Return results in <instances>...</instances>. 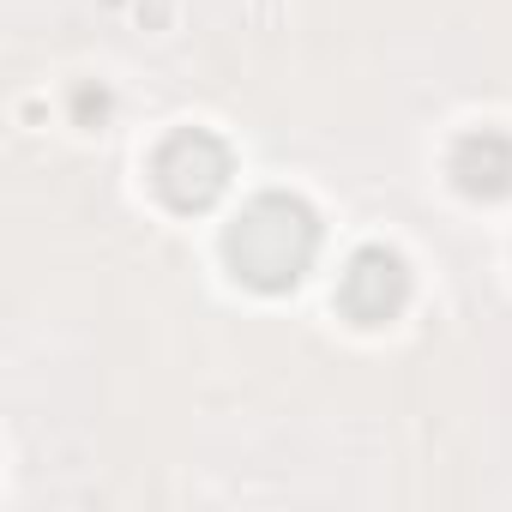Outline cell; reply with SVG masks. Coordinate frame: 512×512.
Returning <instances> with one entry per match:
<instances>
[{
	"label": "cell",
	"instance_id": "6da1fadb",
	"mask_svg": "<svg viewBox=\"0 0 512 512\" xmlns=\"http://www.w3.org/2000/svg\"><path fill=\"white\" fill-rule=\"evenodd\" d=\"M320 253V217L302 193H260L223 229V260L247 290H296Z\"/></svg>",
	"mask_w": 512,
	"mask_h": 512
},
{
	"label": "cell",
	"instance_id": "7a4b0ae2",
	"mask_svg": "<svg viewBox=\"0 0 512 512\" xmlns=\"http://www.w3.org/2000/svg\"><path fill=\"white\" fill-rule=\"evenodd\" d=\"M235 163H229V145L205 127H181L169 133L157 151H151V187L163 193V205L175 211H205L223 199Z\"/></svg>",
	"mask_w": 512,
	"mask_h": 512
},
{
	"label": "cell",
	"instance_id": "3957f363",
	"mask_svg": "<svg viewBox=\"0 0 512 512\" xmlns=\"http://www.w3.org/2000/svg\"><path fill=\"white\" fill-rule=\"evenodd\" d=\"M404 302H410V266H404V253H392V247H356L344 278H338V308L356 326H386V320L404 314Z\"/></svg>",
	"mask_w": 512,
	"mask_h": 512
},
{
	"label": "cell",
	"instance_id": "277c9868",
	"mask_svg": "<svg viewBox=\"0 0 512 512\" xmlns=\"http://www.w3.org/2000/svg\"><path fill=\"white\" fill-rule=\"evenodd\" d=\"M446 169H452L458 193H470V199H500V193H512V139L494 133V127H476V133H464V139L452 145Z\"/></svg>",
	"mask_w": 512,
	"mask_h": 512
}]
</instances>
